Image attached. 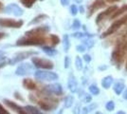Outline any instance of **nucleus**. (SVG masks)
Wrapping results in <instances>:
<instances>
[{"label": "nucleus", "instance_id": "1", "mask_svg": "<svg viewBox=\"0 0 127 114\" xmlns=\"http://www.w3.org/2000/svg\"><path fill=\"white\" fill-rule=\"evenodd\" d=\"M127 56V32L122 34L117 42L115 48L112 51L111 61L118 69L121 68L124 58Z\"/></svg>", "mask_w": 127, "mask_h": 114}, {"label": "nucleus", "instance_id": "2", "mask_svg": "<svg viewBox=\"0 0 127 114\" xmlns=\"http://www.w3.org/2000/svg\"><path fill=\"white\" fill-rule=\"evenodd\" d=\"M49 39L46 37H36V36H24L19 38L16 41L15 45L18 47H25V46H42L46 44Z\"/></svg>", "mask_w": 127, "mask_h": 114}, {"label": "nucleus", "instance_id": "3", "mask_svg": "<svg viewBox=\"0 0 127 114\" xmlns=\"http://www.w3.org/2000/svg\"><path fill=\"white\" fill-rule=\"evenodd\" d=\"M126 22H127V14H125V15H124L123 17H122L121 19H118V20H116V21L114 22L111 26L108 28L107 31H105L103 33H101L100 38L104 39V38L108 37L109 35H111V34H113V33H115L117 31L122 27V25H124Z\"/></svg>", "mask_w": 127, "mask_h": 114}, {"label": "nucleus", "instance_id": "4", "mask_svg": "<svg viewBox=\"0 0 127 114\" xmlns=\"http://www.w3.org/2000/svg\"><path fill=\"white\" fill-rule=\"evenodd\" d=\"M32 64L34 67L38 69H44V70H52L54 68V64L52 61L45 58H40V57H32Z\"/></svg>", "mask_w": 127, "mask_h": 114}, {"label": "nucleus", "instance_id": "5", "mask_svg": "<svg viewBox=\"0 0 127 114\" xmlns=\"http://www.w3.org/2000/svg\"><path fill=\"white\" fill-rule=\"evenodd\" d=\"M50 28L49 26L44 25V26H40V27L34 28L30 31H27L25 33V36H36V37H44L47 33H49Z\"/></svg>", "mask_w": 127, "mask_h": 114}, {"label": "nucleus", "instance_id": "6", "mask_svg": "<svg viewBox=\"0 0 127 114\" xmlns=\"http://www.w3.org/2000/svg\"><path fill=\"white\" fill-rule=\"evenodd\" d=\"M34 77L37 80L42 81H54L57 80L59 76L57 73L52 71H37L34 72Z\"/></svg>", "mask_w": 127, "mask_h": 114}, {"label": "nucleus", "instance_id": "7", "mask_svg": "<svg viewBox=\"0 0 127 114\" xmlns=\"http://www.w3.org/2000/svg\"><path fill=\"white\" fill-rule=\"evenodd\" d=\"M38 54L37 51H33V50H28V51H21V52H18L16 53L9 62L10 65H14V64H17L19 62H21L23 60L27 59L29 57H32V55H36Z\"/></svg>", "mask_w": 127, "mask_h": 114}, {"label": "nucleus", "instance_id": "8", "mask_svg": "<svg viewBox=\"0 0 127 114\" xmlns=\"http://www.w3.org/2000/svg\"><path fill=\"white\" fill-rule=\"evenodd\" d=\"M23 20H14L11 18H0V27L20 29L23 26Z\"/></svg>", "mask_w": 127, "mask_h": 114}, {"label": "nucleus", "instance_id": "9", "mask_svg": "<svg viewBox=\"0 0 127 114\" xmlns=\"http://www.w3.org/2000/svg\"><path fill=\"white\" fill-rule=\"evenodd\" d=\"M117 10H118V7H117V6H111V7H109L108 9H106L104 11L100 12V13L98 14L97 18H96V24H97V25H100V24L102 23L104 20L108 19L109 17H111L112 14H113Z\"/></svg>", "mask_w": 127, "mask_h": 114}, {"label": "nucleus", "instance_id": "10", "mask_svg": "<svg viewBox=\"0 0 127 114\" xmlns=\"http://www.w3.org/2000/svg\"><path fill=\"white\" fill-rule=\"evenodd\" d=\"M3 11H4L3 12H5V13L12 14L14 16H18V17L22 16L23 13H24V11L17 4H14V3H11L10 5L6 6Z\"/></svg>", "mask_w": 127, "mask_h": 114}, {"label": "nucleus", "instance_id": "11", "mask_svg": "<svg viewBox=\"0 0 127 114\" xmlns=\"http://www.w3.org/2000/svg\"><path fill=\"white\" fill-rule=\"evenodd\" d=\"M37 104L44 110H50L54 109L55 107H57L58 105L53 99H48V98H44L43 100H37Z\"/></svg>", "mask_w": 127, "mask_h": 114}, {"label": "nucleus", "instance_id": "12", "mask_svg": "<svg viewBox=\"0 0 127 114\" xmlns=\"http://www.w3.org/2000/svg\"><path fill=\"white\" fill-rule=\"evenodd\" d=\"M33 71V67L29 63H23L22 65H20L17 70L15 71V74L18 76H24L31 74Z\"/></svg>", "mask_w": 127, "mask_h": 114}, {"label": "nucleus", "instance_id": "13", "mask_svg": "<svg viewBox=\"0 0 127 114\" xmlns=\"http://www.w3.org/2000/svg\"><path fill=\"white\" fill-rule=\"evenodd\" d=\"M105 6V3H104V0H95L91 5L89 6L88 8V11H87V17L89 18L93 15V13L95 12L96 11L100 10L101 8H103Z\"/></svg>", "mask_w": 127, "mask_h": 114}, {"label": "nucleus", "instance_id": "14", "mask_svg": "<svg viewBox=\"0 0 127 114\" xmlns=\"http://www.w3.org/2000/svg\"><path fill=\"white\" fill-rule=\"evenodd\" d=\"M45 90H47L49 93H53V94H56V95H61L63 93V87L60 84H52V85H49L48 87H45Z\"/></svg>", "mask_w": 127, "mask_h": 114}, {"label": "nucleus", "instance_id": "15", "mask_svg": "<svg viewBox=\"0 0 127 114\" xmlns=\"http://www.w3.org/2000/svg\"><path fill=\"white\" fill-rule=\"evenodd\" d=\"M4 103H5L6 105L10 108V109H13V111H15V112H17V113H19V114H25L26 113L25 109H23L22 107H20L19 105H17L16 103L12 102V101H11V100L5 99V100H4Z\"/></svg>", "mask_w": 127, "mask_h": 114}, {"label": "nucleus", "instance_id": "16", "mask_svg": "<svg viewBox=\"0 0 127 114\" xmlns=\"http://www.w3.org/2000/svg\"><path fill=\"white\" fill-rule=\"evenodd\" d=\"M67 87H68V89L72 93L76 92L77 89H78V83H77V80H76L75 76L73 75V73H70V74H69L68 82H67Z\"/></svg>", "mask_w": 127, "mask_h": 114}, {"label": "nucleus", "instance_id": "17", "mask_svg": "<svg viewBox=\"0 0 127 114\" xmlns=\"http://www.w3.org/2000/svg\"><path fill=\"white\" fill-rule=\"evenodd\" d=\"M23 86L26 87L27 89H30V90H35L37 88L36 83L30 78H26L23 80Z\"/></svg>", "mask_w": 127, "mask_h": 114}, {"label": "nucleus", "instance_id": "18", "mask_svg": "<svg viewBox=\"0 0 127 114\" xmlns=\"http://www.w3.org/2000/svg\"><path fill=\"white\" fill-rule=\"evenodd\" d=\"M113 84V77L112 76H105L102 80H101V86L103 88L108 89L109 87H111V85Z\"/></svg>", "mask_w": 127, "mask_h": 114}, {"label": "nucleus", "instance_id": "19", "mask_svg": "<svg viewBox=\"0 0 127 114\" xmlns=\"http://www.w3.org/2000/svg\"><path fill=\"white\" fill-rule=\"evenodd\" d=\"M48 15L47 14H44V13H42V14H39V15H37V16H35L33 19H32L31 22H29V26H31V25H35V24H38V23H40V22L44 21L45 19H47L48 18Z\"/></svg>", "mask_w": 127, "mask_h": 114}, {"label": "nucleus", "instance_id": "20", "mask_svg": "<svg viewBox=\"0 0 127 114\" xmlns=\"http://www.w3.org/2000/svg\"><path fill=\"white\" fill-rule=\"evenodd\" d=\"M125 12H127V4L123 5L122 8L118 9V10L112 14V16L110 17V18H111V19H116L117 17H119L120 15H122V13H125Z\"/></svg>", "mask_w": 127, "mask_h": 114}, {"label": "nucleus", "instance_id": "21", "mask_svg": "<svg viewBox=\"0 0 127 114\" xmlns=\"http://www.w3.org/2000/svg\"><path fill=\"white\" fill-rule=\"evenodd\" d=\"M43 51L48 56H55L57 54V50L54 49L53 47H49V46H44L42 48Z\"/></svg>", "mask_w": 127, "mask_h": 114}, {"label": "nucleus", "instance_id": "22", "mask_svg": "<svg viewBox=\"0 0 127 114\" xmlns=\"http://www.w3.org/2000/svg\"><path fill=\"white\" fill-rule=\"evenodd\" d=\"M124 87H125V86H124V84H123L122 82L118 81L117 83H115L113 88H114V91H115L118 95H120V94L122 92V90L124 89Z\"/></svg>", "mask_w": 127, "mask_h": 114}, {"label": "nucleus", "instance_id": "23", "mask_svg": "<svg viewBox=\"0 0 127 114\" xmlns=\"http://www.w3.org/2000/svg\"><path fill=\"white\" fill-rule=\"evenodd\" d=\"M24 109H25L27 114H43L37 108L32 107V106H26Z\"/></svg>", "mask_w": 127, "mask_h": 114}, {"label": "nucleus", "instance_id": "24", "mask_svg": "<svg viewBox=\"0 0 127 114\" xmlns=\"http://www.w3.org/2000/svg\"><path fill=\"white\" fill-rule=\"evenodd\" d=\"M63 46H64V52H68L69 49H70V41H69L68 34H64Z\"/></svg>", "mask_w": 127, "mask_h": 114}, {"label": "nucleus", "instance_id": "25", "mask_svg": "<svg viewBox=\"0 0 127 114\" xmlns=\"http://www.w3.org/2000/svg\"><path fill=\"white\" fill-rule=\"evenodd\" d=\"M83 44L86 47V49H90L94 47V45H95V41H94V40H92L91 38H85V39L83 40Z\"/></svg>", "mask_w": 127, "mask_h": 114}, {"label": "nucleus", "instance_id": "26", "mask_svg": "<svg viewBox=\"0 0 127 114\" xmlns=\"http://www.w3.org/2000/svg\"><path fill=\"white\" fill-rule=\"evenodd\" d=\"M74 103V97L72 96V95H68V96H66V97L64 98V108H70L72 105Z\"/></svg>", "mask_w": 127, "mask_h": 114}, {"label": "nucleus", "instance_id": "27", "mask_svg": "<svg viewBox=\"0 0 127 114\" xmlns=\"http://www.w3.org/2000/svg\"><path fill=\"white\" fill-rule=\"evenodd\" d=\"M49 42L51 43L53 47L54 46H57L59 43H60V38L59 36H57L56 34H51L50 36H49Z\"/></svg>", "mask_w": 127, "mask_h": 114}, {"label": "nucleus", "instance_id": "28", "mask_svg": "<svg viewBox=\"0 0 127 114\" xmlns=\"http://www.w3.org/2000/svg\"><path fill=\"white\" fill-rule=\"evenodd\" d=\"M20 1H21V3L23 4V6H25L28 9H31L32 6H33V4L37 0H20Z\"/></svg>", "mask_w": 127, "mask_h": 114}, {"label": "nucleus", "instance_id": "29", "mask_svg": "<svg viewBox=\"0 0 127 114\" xmlns=\"http://www.w3.org/2000/svg\"><path fill=\"white\" fill-rule=\"evenodd\" d=\"M75 66H76V69L78 71H81L83 69V60L80 56H77L76 59H75Z\"/></svg>", "mask_w": 127, "mask_h": 114}, {"label": "nucleus", "instance_id": "30", "mask_svg": "<svg viewBox=\"0 0 127 114\" xmlns=\"http://www.w3.org/2000/svg\"><path fill=\"white\" fill-rule=\"evenodd\" d=\"M89 91L93 95H98L100 93V89H99V87H97L95 84H92V85H90L89 87Z\"/></svg>", "mask_w": 127, "mask_h": 114}, {"label": "nucleus", "instance_id": "31", "mask_svg": "<svg viewBox=\"0 0 127 114\" xmlns=\"http://www.w3.org/2000/svg\"><path fill=\"white\" fill-rule=\"evenodd\" d=\"M105 108L107 110L112 111V110H114V109H115V103L113 101H108L105 105Z\"/></svg>", "mask_w": 127, "mask_h": 114}, {"label": "nucleus", "instance_id": "32", "mask_svg": "<svg viewBox=\"0 0 127 114\" xmlns=\"http://www.w3.org/2000/svg\"><path fill=\"white\" fill-rule=\"evenodd\" d=\"M81 27H82V24H81V22H80L79 19H74V21L72 23V29H74V30H79Z\"/></svg>", "mask_w": 127, "mask_h": 114}, {"label": "nucleus", "instance_id": "33", "mask_svg": "<svg viewBox=\"0 0 127 114\" xmlns=\"http://www.w3.org/2000/svg\"><path fill=\"white\" fill-rule=\"evenodd\" d=\"M78 8H77V6L76 5H71L70 6V13L73 15V16H75L77 13H78Z\"/></svg>", "mask_w": 127, "mask_h": 114}, {"label": "nucleus", "instance_id": "34", "mask_svg": "<svg viewBox=\"0 0 127 114\" xmlns=\"http://www.w3.org/2000/svg\"><path fill=\"white\" fill-rule=\"evenodd\" d=\"M72 36L75 38H78V39H82L83 37H85V34L84 33H80V32H76L72 34Z\"/></svg>", "mask_w": 127, "mask_h": 114}, {"label": "nucleus", "instance_id": "35", "mask_svg": "<svg viewBox=\"0 0 127 114\" xmlns=\"http://www.w3.org/2000/svg\"><path fill=\"white\" fill-rule=\"evenodd\" d=\"M64 69H68L69 68V65H70V58H69L68 56H65L64 57Z\"/></svg>", "mask_w": 127, "mask_h": 114}, {"label": "nucleus", "instance_id": "36", "mask_svg": "<svg viewBox=\"0 0 127 114\" xmlns=\"http://www.w3.org/2000/svg\"><path fill=\"white\" fill-rule=\"evenodd\" d=\"M85 46H83V45H79V46H77L76 47V50L78 51V52H85Z\"/></svg>", "mask_w": 127, "mask_h": 114}, {"label": "nucleus", "instance_id": "37", "mask_svg": "<svg viewBox=\"0 0 127 114\" xmlns=\"http://www.w3.org/2000/svg\"><path fill=\"white\" fill-rule=\"evenodd\" d=\"M92 100V97L89 94H85V97H84V102L85 103H90Z\"/></svg>", "mask_w": 127, "mask_h": 114}, {"label": "nucleus", "instance_id": "38", "mask_svg": "<svg viewBox=\"0 0 127 114\" xmlns=\"http://www.w3.org/2000/svg\"><path fill=\"white\" fill-rule=\"evenodd\" d=\"M0 114H10V112L0 104Z\"/></svg>", "mask_w": 127, "mask_h": 114}, {"label": "nucleus", "instance_id": "39", "mask_svg": "<svg viewBox=\"0 0 127 114\" xmlns=\"http://www.w3.org/2000/svg\"><path fill=\"white\" fill-rule=\"evenodd\" d=\"M6 59V52L4 50H0V63Z\"/></svg>", "mask_w": 127, "mask_h": 114}, {"label": "nucleus", "instance_id": "40", "mask_svg": "<svg viewBox=\"0 0 127 114\" xmlns=\"http://www.w3.org/2000/svg\"><path fill=\"white\" fill-rule=\"evenodd\" d=\"M83 57H84V60H85L86 63H90V61H91V59H92L89 54H85Z\"/></svg>", "mask_w": 127, "mask_h": 114}, {"label": "nucleus", "instance_id": "41", "mask_svg": "<svg viewBox=\"0 0 127 114\" xmlns=\"http://www.w3.org/2000/svg\"><path fill=\"white\" fill-rule=\"evenodd\" d=\"M80 109H81V107L78 104L76 107L74 108V110H73V114H80Z\"/></svg>", "mask_w": 127, "mask_h": 114}, {"label": "nucleus", "instance_id": "42", "mask_svg": "<svg viewBox=\"0 0 127 114\" xmlns=\"http://www.w3.org/2000/svg\"><path fill=\"white\" fill-rule=\"evenodd\" d=\"M60 1L63 6H67L69 4V0H60Z\"/></svg>", "mask_w": 127, "mask_h": 114}, {"label": "nucleus", "instance_id": "43", "mask_svg": "<svg viewBox=\"0 0 127 114\" xmlns=\"http://www.w3.org/2000/svg\"><path fill=\"white\" fill-rule=\"evenodd\" d=\"M89 112L90 111H89V109H88V108H86V107H85V108L83 109V113L84 114H88Z\"/></svg>", "mask_w": 127, "mask_h": 114}, {"label": "nucleus", "instance_id": "44", "mask_svg": "<svg viewBox=\"0 0 127 114\" xmlns=\"http://www.w3.org/2000/svg\"><path fill=\"white\" fill-rule=\"evenodd\" d=\"M14 96H15V97L17 98V99L21 100V101H23V100H24V99H23V98H22L21 96H20V94H19L18 92H15V93H14Z\"/></svg>", "mask_w": 127, "mask_h": 114}, {"label": "nucleus", "instance_id": "45", "mask_svg": "<svg viewBox=\"0 0 127 114\" xmlns=\"http://www.w3.org/2000/svg\"><path fill=\"white\" fill-rule=\"evenodd\" d=\"M78 11H80L81 13H84V12H85V8H84L83 6H80L79 9H78Z\"/></svg>", "mask_w": 127, "mask_h": 114}, {"label": "nucleus", "instance_id": "46", "mask_svg": "<svg viewBox=\"0 0 127 114\" xmlns=\"http://www.w3.org/2000/svg\"><path fill=\"white\" fill-rule=\"evenodd\" d=\"M106 69H107V67H106V66H101V67H99V68H98V70H99V71H104V70H106Z\"/></svg>", "mask_w": 127, "mask_h": 114}, {"label": "nucleus", "instance_id": "47", "mask_svg": "<svg viewBox=\"0 0 127 114\" xmlns=\"http://www.w3.org/2000/svg\"><path fill=\"white\" fill-rule=\"evenodd\" d=\"M6 36H7V34L5 33H0V40L3 39V38H5Z\"/></svg>", "mask_w": 127, "mask_h": 114}, {"label": "nucleus", "instance_id": "48", "mask_svg": "<svg viewBox=\"0 0 127 114\" xmlns=\"http://www.w3.org/2000/svg\"><path fill=\"white\" fill-rule=\"evenodd\" d=\"M4 10V5H3V3L0 1V12Z\"/></svg>", "mask_w": 127, "mask_h": 114}, {"label": "nucleus", "instance_id": "49", "mask_svg": "<svg viewBox=\"0 0 127 114\" xmlns=\"http://www.w3.org/2000/svg\"><path fill=\"white\" fill-rule=\"evenodd\" d=\"M108 3H115V2H119V1H121V0H106Z\"/></svg>", "mask_w": 127, "mask_h": 114}, {"label": "nucleus", "instance_id": "50", "mask_svg": "<svg viewBox=\"0 0 127 114\" xmlns=\"http://www.w3.org/2000/svg\"><path fill=\"white\" fill-rule=\"evenodd\" d=\"M122 97H123V99H125V100H127V89L124 91V93H123V95H122Z\"/></svg>", "mask_w": 127, "mask_h": 114}, {"label": "nucleus", "instance_id": "51", "mask_svg": "<svg viewBox=\"0 0 127 114\" xmlns=\"http://www.w3.org/2000/svg\"><path fill=\"white\" fill-rule=\"evenodd\" d=\"M6 65H7V63H6V62H2V63H0V69L4 68V67H5Z\"/></svg>", "mask_w": 127, "mask_h": 114}, {"label": "nucleus", "instance_id": "52", "mask_svg": "<svg viewBox=\"0 0 127 114\" xmlns=\"http://www.w3.org/2000/svg\"><path fill=\"white\" fill-rule=\"evenodd\" d=\"M76 3H78V4H81L82 2H83V0H74Z\"/></svg>", "mask_w": 127, "mask_h": 114}, {"label": "nucleus", "instance_id": "53", "mask_svg": "<svg viewBox=\"0 0 127 114\" xmlns=\"http://www.w3.org/2000/svg\"><path fill=\"white\" fill-rule=\"evenodd\" d=\"M116 114H126L124 111H119V112H117Z\"/></svg>", "mask_w": 127, "mask_h": 114}, {"label": "nucleus", "instance_id": "54", "mask_svg": "<svg viewBox=\"0 0 127 114\" xmlns=\"http://www.w3.org/2000/svg\"><path fill=\"white\" fill-rule=\"evenodd\" d=\"M58 114H63V109H61V110L58 112Z\"/></svg>", "mask_w": 127, "mask_h": 114}, {"label": "nucleus", "instance_id": "55", "mask_svg": "<svg viewBox=\"0 0 127 114\" xmlns=\"http://www.w3.org/2000/svg\"><path fill=\"white\" fill-rule=\"evenodd\" d=\"M95 114H102V113H101V112H99V111H98V112H96Z\"/></svg>", "mask_w": 127, "mask_h": 114}, {"label": "nucleus", "instance_id": "56", "mask_svg": "<svg viewBox=\"0 0 127 114\" xmlns=\"http://www.w3.org/2000/svg\"><path fill=\"white\" fill-rule=\"evenodd\" d=\"M125 69H126V71H127V62H126V65H125Z\"/></svg>", "mask_w": 127, "mask_h": 114}, {"label": "nucleus", "instance_id": "57", "mask_svg": "<svg viewBox=\"0 0 127 114\" xmlns=\"http://www.w3.org/2000/svg\"><path fill=\"white\" fill-rule=\"evenodd\" d=\"M41 1H43V0H41Z\"/></svg>", "mask_w": 127, "mask_h": 114}]
</instances>
